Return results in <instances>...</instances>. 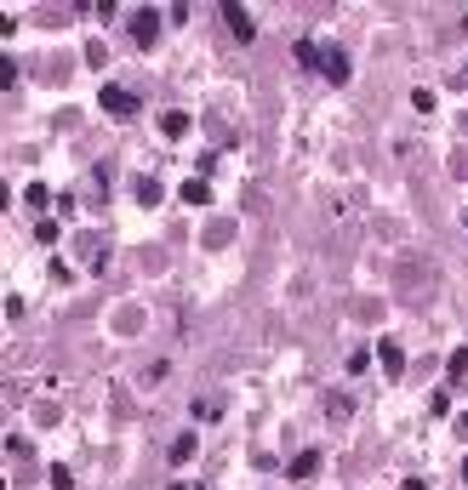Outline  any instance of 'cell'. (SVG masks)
Here are the masks:
<instances>
[{
	"mask_svg": "<svg viewBox=\"0 0 468 490\" xmlns=\"http://www.w3.org/2000/svg\"><path fill=\"white\" fill-rule=\"evenodd\" d=\"M172 490H189V484H172Z\"/></svg>",
	"mask_w": 468,
	"mask_h": 490,
	"instance_id": "15",
	"label": "cell"
},
{
	"mask_svg": "<svg viewBox=\"0 0 468 490\" xmlns=\"http://www.w3.org/2000/svg\"><path fill=\"white\" fill-rule=\"evenodd\" d=\"M400 490H429V484H422V479H406V484H400Z\"/></svg>",
	"mask_w": 468,
	"mask_h": 490,
	"instance_id": "13",
	"label": "cell"
},
{
	"mask_svg": "<svg viewBox=\"0 0 468 490\" xmlns=\"http://www.w3.org/2000/svg\"><path fill=\"white\" fill-rule=\"evenodd\" d=\"M132 40H138V46H154V40H160V12L154 6L132 12Z\"/></svg>",
	"mask_w": 468,
	"mask_h": 490,
	"instance_id": "2",
	"label": "cell"
},
{
	"mask_svg": "<svg viewBox=\"0 0 468 490\" xmlns=\"http://www.w3.org/2000/svg\"><path fill=\"white\" fill-rule=\"evenodd\" d=\"M462 23H468V18H462Z\"/></svg>",
	"mask_w": 468,
	"mask_h": 490,
	"instance_id": "16",
	"label": "cell"
},
{
	"mask_svg": "<svg viewBox=\"0 0 468 490\" xmlns=\"http://www.w3.org/2000/svg\"><path fill=\"white\" fill-rule=\"evenodd\" d=\"M160 131H166V137H183V131H189V114H183V109L160 114Z\"/></svg>",
	"mask_w": 468,
	"mask_h": 490,
	"instance_id": "8",
	"label": "cell"
},
{
	"mask_svg": "<svg viewBox=\"0 0 468 490\" xmlns=\"http://www.w3.org/2000/svg\"><path fill=\"white\" fill-rule=\"evenodd\" d=\"M223 23H229V34H234V40H246V46L258 40V23H251L240 6H223Z\"/></svg>",
	"mask_w": 468,
	"mask_h": 490,
	"instance_id": "3",
	"label": "cell"
},
{
	"mask_svg": "<svg viewBox=\"0 0 468 490\" xmlns=\"http://www.w3.org/2000/svg\"><path fill=\"white\" fill-rule=\"evenodd\" d=\"M451 376H468V348H457V353H451Z\"/></svg>",
	"mask_w": 468,
	"mask_h": 490,
	"instance_id": "12",
	"label": "cell"
},
{
	"mask_svg": "<svg viewBox=\"0 0 468 490\" xmlns=\"http://www.w3.org/2000/svg\"><path fill=\"white\" fill-rule=\"evenodd\" d=\"M320 69H326V80H337V86H343V80H349V74H354V69H349V57H343V52H331V57H326V63H320Z\"/></svg>",
	"mask_w": 468,
	"mask_h": 490,
	"instance_id": "6",
	"label": "cell"
},
{
	"mask_svg": "<svg viewBox=\"0 0 468 490\" xmlns=\"http://www.w3.org/2000/svg\"><path fill=\"white\" fill-rule=\"evenodd\" d=\"M132 189H138V200H143V205H154V200H160V183H154V177H138Z\"/></svg>",
	"mask_w": 468,
	"mask_h": 490,
	"instance_id": "11",
	"label": "cell"
},
{
	"mask_svg": "<svg viewBox=\"0 0 468 490\" xmlns=\"http://www.w3.org/2000/svg\"><path fill=\"white\" fill-rule=\"evenodd\" d=\"M98 103H103V114H109V120H132V114H138V97L126 92V86H114V80L98 92Z\"/></svg>",
	"mask_w": 468,
	"mask_h": 490,
	"instance_id": "1",
	"label": "cell"
},
{
	"mask_svg": "<svg viewBox=\"0 0 468 490\" xmlns=\"http://www.w3.org/2000/svg\"><path fill=\"white\" fill-rule=\"evenodd\" d=\"M286 473H291V479H314V473H320V451H303V456H297Z\"/></svg>",
	"mask_w": 468,
	"mask_h": 490,
	"instance_id": "5",
	"label": "cell"
},
{
	"mask_svg": "<svg viewBox=\"0 0 468 490\" xmlns=\"http://www.w3.org/2000/svg\"><path fill=\"white\" fill-rule=\"evenodd\" d=\"M377 360H382V371H389V376H400L406 353H400V342H377Z\"/></svg>",
	"mask_w": 468,
	"mask_h": 490,
	"instance_id": "4",
	"label": "cell"
},
{
	"mask_svg": "<svg viewBox=\"0 0 468 490\" xmlns=\"http://www.w3.org/2000/svg\"><path fill=\"white\" fill-rule=\"evenodd\" d=\"M80 257H86L92 268H103V240L98 234H80Z\"/></svg>",
	"mask_w": 468,
	"mask_h": 490,
	"instance_id": "9",
	"label": "cell"
},
{
	"mask_svg": "<svg viewBox=\"0 0 468 490\" xmlns=\"http://www.w3.org/2000/svg\"><path fill=\"white\" fill-rule=\"evenodd\" d=\"M206 194H211L206 177H189V183H183V200H189V205H206Z\"/></svg>",
	"mask_w": 468,
	"mask_h": 490,
	"instance_id": "10",
	"label": "cell"
},
{
	"mask_svg": "<svg viewBox=\"0 0 468 490\" xmlns=\"http://www.w3.org/2000/svg\"><path fill=\"white\" fill-rule=\"evenodd\" d=\"M218 411H223V399H194V405H189L194 422H218Z\"/></svg>",
	"mask_w": 468,
	"mask_h": 490,
	"instance_id": "7",
	"label": "cell"
},
{
	"mask_svg": "<svg viewBox=\"0 0 468 490\" xmlns=\"http://www.w3.org/2000/svg\"><path fill=\"white\" fill-rule=\"evenodd\" d=\"M457 433H462V439H468V411H462V422H457Z\"/></svg>",
	"mask_w": 468,
	"mask_h": 490,
	"instance_id": "14",
	"label": "cell"
}]
</instances>
